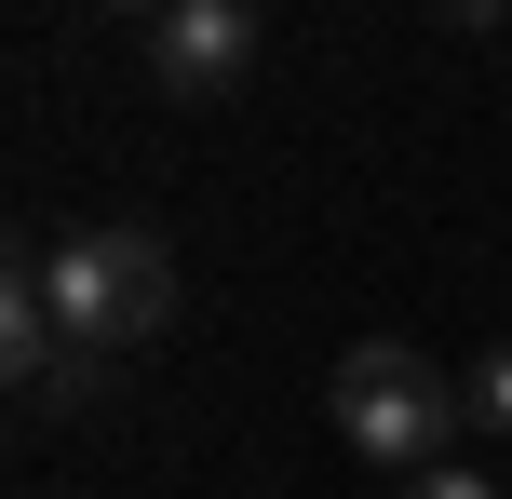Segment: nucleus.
<instances>
[{
  "label": "nucleus",
  "mask_w": 512,
  "mask_h": 499,
  "mask_svg": "<svg viewBox=\"0 0 512 499\" xmlns=\"http://www.w3.org/2000/svg\"><path fill=\"white\" fill-rule=\"evenodd\" d=\"M41 297L68 324V351H135L176 324V257H162V230H68L41 243Z\"/></svg>",
  "instance_id": "f257e3e1"
},
{
  "label": "nucleus",
  "mask_w": 512,
  "mask_h": 499,
  "mask_svg": "<svg viewBox=\"0 0 512 499\" xmlns=\"http://www.w3.org/2000/svg\"><path fill=\"white\" fill-rule=\"evenodd\" d=\"M337 432H351L378 473H432L445 432H459V378L405 338H351L337 351Z\"/></svg>",
  "instance_id": "f03ea898"
},
{
  "label": "nucleus",
  "mask_w": 512,
  "mask_h": 499,
  "mask_svg": "<svg viewBox=\"0 0 512 499\" xmlns=\"http://www.w3.org/2000/svg\"><path fill=\"white\" fill-rule=\"evenodd\" d=\"M256 0H176L162 14V41H149V68H162V95H230V81L256 68Z\"/></svg>",
  "instance_id": "7ed1b4c3"
},
{
  "label": "nucleus",
  "mask_w": 512,
  "mask_h": 499,
  "mask_svg": "<svg viewBox=\"0 0 512 499\" xmlns=\"http://www.w3.org/2000/svg\"><path fill=\"white\" fill-rule=\"evenodd\" d=\"M459 419L472 432H512V351H486V365L459 378Z\"/></svg>",
  "instance_id": "20e7f679"
},
{
  "label": "nucleus",
  "mask_w": 512,
  "mask_h": 499,
  "mask_svg": "<svg viewBox=\"0 0 512 499\" xmlns=\"http://www.w3.org/2000/svg\"><path fill=\"white\" fill-rule=\"evenodd\" d=\"M405 499H499L486 473H459V459H432V473H405Z\"/></svg>",
  "instance_id": "39448f33"
},
{
  "label": "nucleus",
  "mask_w": 512,
  "mask_h": 499,
  "mask_svg": "<svg viewBox=\"0 0 512 499\" xmlns=\"http://www.w3.org/2000/svg\"><path fill=\"white\" fill-rule=\"evenodd\" d=\"M445 27H512V0H445Z\"/></svg>",
  "instance_id": "423d86ee"
},
{
  "label": "nucleus",
  "mask_w": 512,
  "mask_h": 499,
  "mask_svg": "<svg viewBox=\"0 0 512 499\" xmlns=\"http://www.w3.org/2000/svg\"><path fill=\"white\" fill-rule=\"evenodd\" d=\"M108 14H176V0H108Z\"/></svg>",
  "instance_id": "0eeeda50"
}]
</instances>
